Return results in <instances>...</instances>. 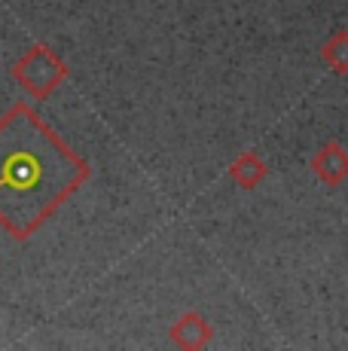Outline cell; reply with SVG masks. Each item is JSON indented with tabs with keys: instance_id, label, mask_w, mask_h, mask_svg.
<instances>
[{
	"instance_id": "cell-1",
	"label": "cell",
	"mask_w": 348,
	"mask_h": 351,
	"mask_svg": "<svg viewBox=\"0 0 348 351\" xmlns=\"http://www.w3.org/2000/svg\"><path fill=\"white\" fill-rule=\"evenodd\" d=\"M92 168L25 101L0 117V226L28 241L89 180Z\"/></svg>"
},
{
	"instance_id": "cell-2",
	"label": "cell",
	"mask_w": 348,
	"mask_h": 351,
	"mask_svg": "<svg viewBox=\"0 0 348 351\" xmlns=\"http://www.w3.org/2000/svg\"><path fill=\"white\" fill-rule=\"evenodd\" d=\"M10 73L31 98L43 101L68 80L71 71H68V64H64V58L58 56L49 43H34L16 64H12Z\"/></svg>"
},
{
	"instance_id": "cell-3",
	"label": "cell",
	"mask_w": 348,
	"mask_h": 351,
	"mask_svg": "<svg viewBox=\"0 0 348 351\" xmlns=\"http://www.w3.org/2000/svg\"><path fill=\"white\" fill-rule=\"evenodd\" d=\"M211 336H214V327H211V321L205 318L202 312H184L177 321L171 324V330H169V339H171V346L174 348H184V351H199V348H205L211 342Z\"/></svg>"
},
{
	"instance_id": "cell-4",
	"label": "cell",
	"mask_w": 348,
	"mask_h": 351,
	"mask_svg": "<svg viewBox=\"0 0 348 351\" xmlns=\"http://www.w3.org/2000/svg\"><path fill=\"white\" fill-rule=\"evenodd\" d=\"M314 178L327 186H343L348 180V150L339 141H327L318 153L309 159Z\"/></svg>"
},
{
	"instance_id": "cell-5",
	"label": "cell",
	"mask_w": 348,
	"mask_h": 351,
	"mask_svg": "<svg viewBox=\"0 0 348 351\" xmlns=\"http://www.w3.org/2000/svg\"><path fill=\"white\" fill-rule=\"evenodd\" d=\"M266 174H269V165H266V159L260 156L257 150L238 153V156L232 159V165H229L232 184H238L242 190H257V186L266 180Z\"/></svg>"
},
{
	"instance_id": "cell-6",
	"label": "cell",
	"mask_w": 348,
	"mask_h": 351,
	"mask_svg": "<svg viewBox=\"0 0 348 351\" xmlns=\"http://www.w3.org/2000/svg\"><path fill=\"white\" fill-rule=\"evenodd\" d=\"M321 62L333 73H348V31H333L321 46Z\"/></svg>"
}]
</instances>
